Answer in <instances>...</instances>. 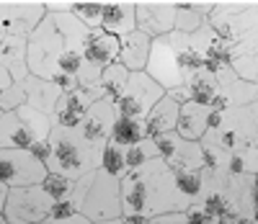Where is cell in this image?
<instances>
[{"label": "cell", "mask_w": 258, "mask_h": 224, "mask_svg": "<svg viewBox=\"0 0 258 224\" xmlns=\"http://www.w3.org/2000/svg\"><path fill=\"white\" fill-rule=\"evenodd\" d=\"M119 119V108H116V101L111 98H98L91 111L85 114V121L80 124V131L85 134V139L93 144V150L98 155H103V147L109 144L111 139V129Z\"/></svg>", "instance_id": "obj_15"}, {"label": "cell", "mask_w": 258, "mask_h": 224, "mask_svg": "<svg viewBox=\"0 0 258 224\" xmlns=\"http://www.w3.org/2000/svg\"><path fill=\"white\" fill-rule=\"evenodd\" d=\"M78 214V204L73 198H64V201H52V209H49V219H68Z\"/></svg>", "instance_id": "obj_34"}, {"label": "cell", "mask_w": 258, "mask_h": 224, "mask_svg": "<svg viewBox=\"0 0 258 224\" xmlns=\"http://www.w3.org/2000/svg\"><path fill=\"white\" fill-rule=\"evenodd\" d=\"M217 75V96L212 101V108L214 111H222V108H230V106H248L253 101H258V83L253 80H245L243 75H238L230 67H222Z\"/></svg>", "instance_id": "obj_13"}, {"label": "cell", "mask_w": 258, "mask_h": 224, "mask_svg": "<svg viewBox=\"0 0 258 224\" xmlns=\"http://www.w3.org/2000/svg\"><path fill=\"white\" fill-rule=\"evenodd\" d=\"M49 142H52V158L47 163L49 170L78 181L80 175L101 168V155L93 150V144L88 139H85L80 126L54 124V129L49 134Z\"/></svg>", "instance_id": "obj_5"}, {"label": "cell", "mask_w": 258, "mask_h": 224, "mask_svg": "<svg viewBox=\"0 0 258 224\" xmlns=\"http://www.w3.org/2000/svg\"><path fill=\"white\" fill-rule=\"evenodd\" d=\"M29 41V70L39 78H54L59 72V57L68 49L62 31L52 13L41 18V24L26 36Z\"/></svg>", "instance_id": "obj_7"}, {"label": "cell", "mask_w": 258, "mask_h": 224, "mask_svg": "<svg viewBox=\"0 0 258 224\" xmlns=\"http://www.w3.org/2000/svg\"><path fill=\"white\" fill-rule=\"evenodd\" d=\"M119 49H121V36H114L109 31H103L101 26H93L83 52L93 67L103 70V67H109L111 62L119 59Z\"/></svg>", "instance_id": "obj_18"}, {"label": "cell", "mask_w": 258, "mask_h": 224, "mask_svg": "<svg viewBox=\"0 0 258 224\" xmlns=\"http://www.w3.org/2000/svg\"><path fill=\"white\" fill-rule=\"evenodd\" d=\"M222 224H258L253 216H232V219H225Z\"/></svg>", "instance_id": "obj_41"}, {"label": "cell", "mask_w": 258, "mask_h": 224, "mask_svg": "<svg viewBox=\"0 0 258 224\" xmlns=\"http://www.w3.org/2000/svg\"><path fill=\"white\" fill-rule=\"evenodd\" d=\"M75 0H44L47 13H62V11H73Z\"/></svg>", "instance_id": "obj_39"}, {"label": "cell", "mask_w": 258, "mask_h": 224, "mask_svg": "<svg viewBox=\"0 0 258 224\" xmlns=\"http://www.w3.org/2000/svg\"><path fill=\"white\" fill-rule=\"evenodd\" d=\"M129 75H132V70H129L126 64H121L119 59L111 62L109 67H103L101 85H103V91H106V98L119 101L121 93H124V88H126V83H129Z\"/></svg>", "instance_id": "obj_26"}, {"label": "cell", "mask_w": 258, "mask_h": 224, "mask_svg": "<svg viewBox=\"0 0 258 224\" xmlns=\"http://www.w3.org/2000/svg\"><path fill=\"white\" fill-rule=\"evenodd\" d=\"M21 103H26V93H24V83H13L8 91L0 98V111H13Z\"/></svg>", "instance_id": "obj_32"}, {"label": "cell", "mask_w": 258, "mask_h": 224, "mask_svg": "<svg viewBox=\"0 0 258 224\" xmlns=\"http://www.w3.org/2000/svg\"><path fill=\"white\" fill-rule=\"evenodd\" d=\"M186 219H188V224H220V219L214 216L209 209H204L199 201L186 209Z\"/></svg>", "instance_id": "obj_33"}, {"label": "cell", "mask_w": 258, "mask_h": 224, "mask_svg": "<svg viewBox=\"0 0 258 224\" xmlns=\"http://www.w3.org/2000/svg\"><path fill=\"white\" fill-rule=\"evenodd\" d=\"M39 224H93L85 214H73V216H68V219H44V221H39Z\"/></svg>", "instance_id": "obj_38"}, {"label": "cell", "mask_w": 258, "mask_h": 224, "mask_svg": "<svg viewBox=\"0 0 258 224\" xmlns=\"http://www.w3.org/2000/svg\"><path fill=\"white\" fill-rule=\"evenodd\" d=\"M0 224H8V219H6V214H0Z\"/></svg>", "instance_id": "obj_44"}, {"label": "cell", "mask_w": 258, "mask_h": 224, "mask_svg": "<svg viewBox=\"0 0 258 224\" xmlns=\"http://www.w3.org/2000/svg\"><path fill=\"white\" fill-rule=\"evenodd\" d=\"M24 93H26V103L39 108V111H47V114L54 116V108L62 98V88L52 80V78H39V75H29L24 80Z\"/></svg>", "instance_id": "obj_22"}, {"label": "cell", "mask_w": 258, "mask_h": 224, "mask_svg": "<svg viewBox=\"0 0 258 224\" xmlns=\"http://www.w3.org/2000/svg\"><path fill=\"white\" fill-rule=\"evenodd\" d=\"M39 137L34 134V129L21 119V114L13 108V111H3L0 116V144L3 147H24L29 150Z\"/></svg>", "instance_id": "obj_24"}, {"label": "cell", "mask_w": 258, "mask_h": 224, "mask_svg": "<svg viewBox=\"0 0 258 224\" xmlns=\"http://www.w3.org/2000/svg\"><path fill=\"white\" fill-rule=\"evenodd\" d=\"M49 168L41 163L31 150L24 147H3L0 150V183L6 188L41 183Z\"/></svg>", "instance_id": "obj_9"}, {"label": "cell", "mask_w": 258, "mask_h": 224, "mask_svg": "<svg viewBox=\"0 0 258 224\" xmlns=\"http://www.w3.org/2000/svg\"><path fill=\"white\" fill-rule=\"evenodd\" d=\"M168 91L150 75L147 70H140V72H132L129 75V83L124 88L121 98L116 101V108H119V116H137V119H145Z\"/></svg>", "instance_id": "obj_10"}, {"label": "cell", "mask_w": 258, "mask_h": 224, "mask_svg": "<svg viewBox=\"0 0 258 224\" xmlns=\"http://www.w3.org/2000/svg\"><path fill=\"white\" fill-rule=\"evenodd\" d=\"M150 224H188V219H186V211H170V214L153 216Z\"/></svg>", "instance_id": "obj_36"}, {"label": "cell", "mask_w": 258, "mask_h": 224, "mask_svg": "<svg viewBox=\"0 0 258 224\" xmlns=\"http://www.w3.org/2000/svg\"><path fill=\"white\" fill-rule=\"evenodd\" d=\"M49 209H52V198L44 191V186L31 183V186L8 188L3 214L8 224H39L49 219Z\"/></svg>", "instance_id": "obj_8"}, {"label": "cell", "mask_w": 258, "mask_h": 224, "mask_svg": "<svg viewBox=\"0 0 258 224\" xmlns=\"http://www.w3.org/2000/svg\"><path fill=\"white\" fill-rule=\"evenodd\" d=\"M178 114H181V101H176L170 93H165L145 116L147 134L150 137H158V134H165V131H176Z\"/></svg>", "instance_id": "obj_23"}, {"label": "cell", "mask_w": 258, "mask_h": 224, "mask_svg": "<svg viewBox=\"0 0 258 224\" xmlns=\"http://www.w3.org/2000/svg\"><path fill=\"white\" fill-rule=\"evenodd\" d=\"M6 198H8V188L0 183V214H3V209H6Z\"/></svg>", "instance_id": "obj_42"}, {"label": "cell", "mask_w": 258, "mask_h": 224, "mask_svg": "<svg viewBox=\"0 0 258 224\" xmlns=\"http://www.w3.org/2000/svg\"><path fill=\"white\" fill-rule=\"evenodd\" d=\"M106 91H103V85H78L73 88V91L68 93H62L57 108H54V121L62 124V126H80L85 121V114L91 111V106L103 98Z\"/></svg>", "instance_id": "obj_14"}, {"label": "cell", "mask_w": 258, "mask_h": 224, "mask_svg": "<svg viewBox=\"0 0 258 224\" xmlns=\"http://www.w3.org/2000/svg\"><path fill=\"white\" fill-rule=\"evenodd\" d=\"M255 198H258V175L204 168L199 204L217 216L220 224L232 216H253Z\"/></svg>", "instance_id": "obj_3"}, {"label": "cell", "mask_w": 258, "mask_h": 224, "mask_svg": "<svg viewBox=\"0 0 258 224\" xmlns=\"http://www.w3.org/2000/svg\"><path fill=\"white\" fill-rule=\"evenodd\" d=\"M178 0H137V29L150 36H163L176 29Z\"/></svg>", "instance_id": "obj_16"}, {"label": "cell", "mask_w": 258, "mask_h": 224, "mask_svg": "<svg viewBox=\"0 0 258 224\" xmlns=\"http://www.w3.org/2000/svg\"><path fill=\"white\" fill-rule=\"evenodd\" d=\"M101 11H103V0H75L73 13L83 18L88 26H101Z\"/></svg>", "instance_id": "obj_30"}, {"label": "cell", "mask_w": 258, "mask_h": 224, "mask_svg": "<svg viewBox=\"0 0 258 224\" xmlns=\"http://www.w3.org/2000/svg\"><path fill=\"white\" fill-rule=\"evenodd\" d=\"M212 119H214V108L212 106L186 101V103H181L176 131L181 134V137H186V139H202L207 134V129L212 126Z\"/></svg>", "instance_id": "obj_21"}, {"label": "cell", "mask_w": 258, "mask_h": 224, "mask_svg": "<svg viewBox=\"0 0 258 224\" xmlns=\"http://www.w3.org/2000/svg\"><path fill=\"white\" fill-rule=\"evenodd\" d=\"M101 168H106V170H109L111 175H116V178H124V175L129 173L126 147L109 142V144L103 147V155H101Z\"/></svg>", "instance_id": "obj_27"}, {"label": "cell", "mask_w": 258, "mask_h": 224, "mask_svg": "<svg viewBox=\"0 0 258 224\" xmlns=\"http://www.w3.org/2000/svg\"><path fill=\"white\" fill-rule=\"evenodd\" d=\"M0 64L8 67L16 83H24L31 75L26 36H0Z\"/></svg>", "instance_id": "obj_20"}, {"label": "cell", "mask_w": 258, "mask_h": 224, "mask_svg": "<svg viewBox=\"0 0 258 224\" xmlns=\"http://www.w3.org/2000/svg\"><path fill=\"white\" fill-rule=\"evenodd\" d=\"M124 214H170L186 211L194 198L186 193L178 170L163 158H155L121 178Z\"/></svg>", "instance_id": "obj_1"}, {"label": "cell", "mask_w": 258, "mask_h": 224, "mask_svg": "<svg viewBox=\"0 0 258 224\" xmlns=\"http://www.w3.org/2000/svg\"><path fill=\"white\" fill-rule=\"evenodd\" d=\"M44 16V0H0V36H29Z\"/></svg>", "instance_id": "obj_11"}, {"label": "cell", "mask_w": 258, "mask_h": 224, "mask_svg": "<svg viewBox=\"0 0 258 224\" xmlns=\"http://www.w3.org/2000/svg\"><path fill=\"white\" fill-rule=\"evenodd\" d=\"M0 150H3V144H0Z\"/></svg>", "instance_id": "obj_46"}, {"label": "cell", "mask_w": 258, "mask_h": 224, "mask_svg": "<svg viewBox=\"0 0 258 224\" xmlns=\"http://www.w3.org/2000/svg\"><path fill=\"white\" fill-rule=\"evenodd\" d=\"M150 52H153V36H150L147 31H142V29H135L126 36H121L119 62L126 64L132 72H140V70H147Z\"/></svg>", "instance_id": "obj_19"}, {"label": "cell", "mask_w": 258, "mask_h": 224, "mask_svg": "<svg viewBox=\"0 0 258 224\" xmlns=\"http://www.w3.org/2000/svg\"><path fill=\"white\" fill-rule=\"evenodd\" d=\"M101 29L114 36H126L137 29V3L135 0H103Z\"/></svg>", "instance_id": "obj_17"}, {"label": "cell", "mask_w": 258, "mask_h": 224, "mask_svg": "<svg viewBox=\"0 0 258 224\" xmlns=\"http://www.w3.org/2000/svg\"><path fill=\"white\" fill-rule=\"evenodd\" d=\"M0 116H3V111H0Z\"/></svg>", "instance_id": "obj_45"}, {"label": "cell", "mask_w": 258, "mask_h": 224, "mask_svg": "<svg viewBox=\"0 0 258 224\" xmlns=\"http://www.w3.org/2000/svg\"><path fill=\"white\" fill-rule=\"evenodd\" d=\"M93 224H124V219H106V221H93Z\"/></svg>", "instance_id": "obj_43"}, {"label": "cell", "mask_w": 258, "mask_h": 224, "mask_svg": "<svg viewBox=\"0 0 258 224\" xmlns=\"http://www.w3.org/2000/svg\"><path fill=\"white\" fill-rule=\"evenodd\" d=\"M209 24L220 36L232 41V59L258 52V0H214Z\"/></svg>", "instance_id": "obj_4"}, {"label": "cell", "mask_w": 258, "mask_h": 224, "mask_svg": "<svg viewBox=\"0 0 258 224\" xmlns=\"http://www.w3.org/2000/svg\"><path fill=\"white\" fill-rule=\"evenodd\" d=\"M155 144L160 150V158L168 160L173 168H183V170H204L207 160H204V147L199 139H186L178 131H165L155 137Z\"/></svg>", "instance_id": "obj_12"}, {"label": "cell", "mask_w": 258, "mask_h": 224, "mask_svg": "<svg viewBox=\"0 0 258 224\" xmlns=\"http://www.w3.org/2000/svg\"><path fill=\"white\" fill-rule=\"evenodd\" d=\"M16 80H13V75H11V70L6 64H0V98H3V93L8 91V88L13 85Z\"/></svg>", "instance_id": "obj_40"}, {"label": "cell", "mask_w": 258, "mask_h": 224, "mask_svg": "<svg viewBox=\"0 0 258 224\" xmlns=\"http://www.w3.org/2000/svg\"><path fill=\"white\" fill-rule=\"evenodd\" d=\"M220 34L204 24L197 31H168L153 39V52H150L147 72L153 75L165 91H173L178 85H186L197 72L204 70L207 54L212 49L214 39Z\"/></svg>", "instance_id": "obj_2"}, {"label": "cell", "mask_w": 258, "mask_h": 224, "mask_svg": "<svg viewBox=\"0 0 258 224\" xmlns=\"http://www.w3.org/2000/svg\"><path fill=\"white\" fill-rule=\"evenodd\" d=\"M78 211L85 214L91 221H106L124 216L121 201V178L111 175L106 168H96L88 173L85 193L78 204Z\"/></svg>", "instance_id": "obj_6"}, {"label": "cell", "mask_w": 258, "mask_h": 224, "mask_svg": "<svg viewBox=\"0 0 258 224\" xmlns=\"http://www.w3.org/2000/svg\"><path fill=\"white\" fill-rule=\"evenodd\" d=\"M232 70L243 75L245 80H253L258 83V52H245V54H238L232 59Z\"/></svg>", "instance_id": "obj_31"}, {"label": "cell", "mask_w": 258, "mask_h": 224, "mask_svg": "<svg viewBox=\"0 0 258 224\" xmlns=\"http://www.w3.org/2000/svg\"><path fill=\"white\" fill-rule=\"evenodd\" d=\"M160 158V150L155 144V137H145L142 142L132 144V147H126V163H129V170H135L150 160H155Z\"/></svg>", "instance_id": "obj_29"}, {"label": "cell", "mask_w": 258, "mask_h": 224, "mask_svg": "<svg viewBox=\"0 0 258 224\" xmlns=\"http://www.w3.org/2000/svg\"><path fill=\"white\" fill-rule=\"evenodd\" d=\"M29 150H31V152H34V155H36V158H39L41 163H44V165H47V163H49V158H52V142H49V137H47V139H36Z\"/></svg>", "instance_id": "obj_35"}, {"label": "cell", "mask_w": 258, "mask_h": 224, "mask_svg": "<svg viewBox=\"0 0 258 224\" xmlns=\"http://www.w3.org/2000/svg\"><path fill=\"white\" fill-rule=\"evenodd\" d=\"M52 80L62 88V93H68V91H73V88H78V85H80V83H78V78H73V75H68V72H57Z\"/></svg>", "instance_id": "obj_37"}, {"label": "cell", "mask_w": 258, "mask_h": 224, "mask_svg": "<svg viewBox=\"0 0 258 224\" xmlns=\"http://www.w3.org/2000/svg\"><path fill=\"white\" fill-rule=\"evenodd\" d=\"M147 134V126H145V119H137V116H119L114 129H111V139L114 144H121V147H132L137 142H142Z\"/></svg>", "instance_id": "obj_25"}, {"label": "cell", "mask_w": 258, "mask_h": 224, "mask_svg": "<svg viewBox=\"0 0 258 224\" xmlns=\"http://www.w3.org/2000/svg\"><path fill=\"white\" fill-rule=\"evenodd\" d=\"M41 186H44V191L49 193L52 201H64V198H73V193H75V178L49 170L47 178L41 181Z\"/></svg>", "instance_id": "obj_28"}]
</instances>
